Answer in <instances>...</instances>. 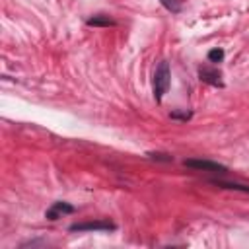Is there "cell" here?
<instances>
[{
	"instance_id": "1",
	"label": "cell",
	"mask_w": 249,
	"mask_h": 249,
	"mask_svg": "<svg viewBox=\"0 0 249 249\" xmlns=\"http://www.w3.org/2000/svg\"><path fill=\"white\" fill-rule=\"evenodd\" d=\"M171 86V70H169V62L161 60L154 72V80H152V89H154V99L156 103H161L163 95L167 93Z\"/></svg>"
},
{
	"instance_id": "2",
	"label": "cell",
	"mask_w": 249,
	"mask_h": 249,
	"mask_svg": "<svg viewBox=\"0 0 249 249\" xmlns=\"http://www.w3.org/2000/svg\"><path fill=\"white\" fill-rule=\"evenodd\" d=\"M183 165L189 169H195V171H206V173H214V175L228 173V167L224 163H218L212 160H202V158H187V160H183Z\"/></svg>"
},
{
	"instance_id": "3",
	"label": "cell",
	"mask_w": 249,
	"mask_h": 249,
	"mask_svg": "<svg viewBox=\"0 0 249 249\" xmlns=\"http://www.w3.org/2000/svg\"><path fill=\"white\" fill-rule=\"evenodd\" d=\"M117 224H113L111 220H89V222H76L72 226H68V231H115Z\"/></svg>"
},
{
	"instance_id": "4",
	"label": "cell",
	"mask_w": 249,
	"mask_h": 249,
	"mask_svg": "<svg viewBox=\"0 0 249 249\" xmlns=\"http://www.w3.org/2000/svg\"><path fill=\"white\" fill-rule=\"evenodd\" d=\"M196 72H198V80L202 84H208L212 88H224L222 72H220L218 66H214V64H200Z\"/></svg>"
},
{
	"instance_id": "5",
	"label": "cell",
	"mask_w": 249,
	"mask_h": 249,
	"mask_svg": "<svg viewBox=\"0 0 249 249\" xmlns=\"http://www.w3.org/2000/svg\"><path fill=\"white\" fill-rule=\"evenodd\" d=\"M74 212H76V208H74L70 202H64V200H56V202H53V204L47 208V212H45V218H47V220H51V222H54V220L62 218L64 214H74Z\"/></svg>"
},
{
	"instance_id": "6",
	"label": "cell",
	"mask_w": 249,
	"mask_h": 249,
	"mask_svg": "<svg viewBox=\"0 0 249 249\" xmlns=\"http://www.w3.org/2000/svg\"><path fill=\"white\" fill-rule=\"evenodd\" d=\"M86 25L88 27H115L117 19L109 14H93L86 19Z\"/></svg>"
},
{
	"instance_id": "7",
	"label": "cell",
	"mask_w": 249,
	"mask_h": 249,
	"mask_svg": "<svg viewBox=\"0 0 249 249\" xmlns=\"http://www.w3.org/2000/svg\"><path fill=\"white\" fill-rule=\"evenodd\" d=\"M212 185L222 187V189H231V191H241V193H249V185H241V183H230V181H222V179H210Z\"/></svg>"
},
{
	"instance_id": "8",
	"label": "cell",
	"mask_w": 249,
	"mask_h": 249,
	"mask_svg": "<svg viewBox=\"0 0 249 249\" xmlns=\"http://www.w3.org/2000/svg\"><path fill=\"white\" fill-rule=\"evenodd\" d=\"M160 4L171 14H179L183 10V0H160Z\"/></svg>"
},
{
	"instance_id": "9",
	"label": "cell",
	"mask_w": 249,
	"mask_h": 249,
	"mask_svg": "<svg viewBox=\"0 0 249 249\" xmlns=\"http://www.w3.org/2000/svg\"><path fill=\"white\" fill-rule=\"evenodd\" d=\"M224 56H226L224 49H212V51H208V54H206L208 62H212V64H218V62H222V60H224Z\"/></svg>"
},
{
	"instance_id": "10",
	"label": "cell",
	"mask_w": 249,
	"mask_h": 249,
	"mask_svg": "<svg viewBox=\"0 0 249 249\" xmlns=\"http://www.w3.org/2000/svg\"><path fill=\"white\" fill-rule=\"evenodd\" d=\"M191 117H193V111H171L169 113L171 121H181V123H187Z\"/></svg>"
},
{
	"instance_id": "11",
	"label": "cell",
	"mask_w": 249,
	"mask_h": 249,
	"mask_svg": "<svg viewBox=\"0 0 249 249\" xmlns=\"http://www.w3.org/2000/svg\"><path fill=\"white\" fill-rule=\"evenodd\" d=\"M148 158H152V160H156V161H165V163L173 161V156L163 154V152H148Z\"/></svg>"
}]
</instances>
